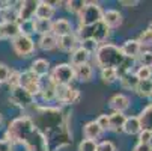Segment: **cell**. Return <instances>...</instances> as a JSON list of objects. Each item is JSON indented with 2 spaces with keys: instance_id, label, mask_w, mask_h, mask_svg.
<instances>
[{
  "instance_id": "obj_36",
  "label": "cell",
  "mask_w": 152,
  "mask_h": 151,
  "mask_svg": "<svg viewBox=\"0 0 152 151\" xmlns=\"http://www.w3.org/2000/svg\"><path fill=\"white\" fill-rule=\"evenodd\" d=\"M139 62H140V67H148V68H152V52H142L139 55Z\"/></svg>"
},
{
  "instance_id": "obj_45",
  "label": "cell",
  "mask_w": 152,
  "mask_h": 151,
  "mask_svg": "<svg viewBox=\"0 0 152 151\" xmlns=\"http://www.w3.org/2000/svg\"><path fill=\"white\" fill-rule=\"evenodd\" d=\"M133 151H152V144H140V142H137V145L134 147Z\"/></svg>"
},
{
  "instance_id": "obj_20",
  "label": "cell",
  "mask_w": 152,
  "mask_h": 151,
  "mask_svg": "<svg viewBox=\"0 0 152 151\" xmlns=\"http://www.w3.org/2000/svg\"><path fill=\"white\" fill-rule=\"evenodd\" d=\"M56 9L48 3V2H38V8H36V12H35V18H39V20H50L53 18Z\"/></svg>"
},
{
  "instance_id": "obj_44",
  "label": "cell",
  "mask_w": 152,
  "mask_h": 151,
  "mask_svg": "<svg viewBox=\"0 0 152 151\" xmlns=\"http://www.w3.org/2000/svg\"><path fill=\"white\" fill-rule=\"evenodd\" d=\"M0 151H14V147L9 141L6 139H0Z\"/></svg>"
},
{
  "instance_id": "obj_46",
  "label": "cell",
  "mask_w": 152,
  "mask_h": 151,
  "mask_svg": "<svg viewBox=\"0 0 152 151\" xmlns=\"http://www.w3.org/2000/svg\"><path fill=\"white\" fill-rule=\"evenodd\" d=\"M119 5H122L125 8H134V6L139 5V2H137V0H133V2H129V0H121Z\"/></svg>"
},
{
  "instance_id": "obj_9",
  "label": "cell",
  "mask_w": 152,
  "mask_h": 151,
  "mask_svg": "<svg viewBox=\"0 0 152 151\" xmlns=\"http://www.w3.org/2000/svg\"><path fill=\"white\" fill-rule=\"evenodd\" d=\"M20 86L23 89H26L30 95L36 97L41 94V89H42V83H41V79L38 76H35L32 71H24L21 73L20 76Z\"/></svg>"
},
{
  "instance_id": "obj_23",
  "label": "cell",
  "mask_w": 152,
  "mask_h": 151,
  "mask_svg": "<svg viewBox=\"0 0 152 151\" xmlns=\"http://www.w3.org/2000/svg\"><path fill=\"white\" fill-rule=\"evenodd\" d=\"M140 130H142V127H140L139 118H137V116H126L125 124H124V127H122V132H124L125 135L133 136V135H139Z\"/></svg>"
},
{
  "instance_id": "obj_35",
  "label": "cell",
  "mask_w": 152,
  "mask_h": 151,
  "mask_svg": "<svg viewBox=\"0 0 152 151\" xmlns=\"http://www.w3.org/2000/svg\"><path fill=\"white\" fill-rule=\"evenodd\" d=\"M80 97H81L80 89L72 88V86H71V89H69V92H68V97H66V101H65V104H66V106H69V104H75V103L80 101Z\"/></svg>"
},
{
  "instance_id": "obj_28",
  "label": "cell",
  "mask_w": 152,
  "mask_h": 151,
  "mask_svg": "<svg viewBox=\"0 0 152 151\" xmlns=\"http://www.w3.org/2000/svg\"><path fill=\"white\" fill-rule=\"evenodd\" d=\"M136 92L140 97L149 98L152 97V79L151 80H139V85L136 88Z\"/></svg>"
},
{
  "instance_id": "obj_17",
  "label": "cell",
  "mask_w": 152,
  "mask_h": 151,
  "mask_svg": "<svg viewBox=\"0 0 152 151\" xmlns=\"http://www.w3.org/2000/svg\"><path fill=\"white\" fill-rule=\"evenodd\" d=\"M29 71H32L35 76H38L41 79V77H44V76H47L50 73V62L47 59H42V57L41 59H35L32 62Z\"/></svg>"
},
{
  "instance_id": "obj_38",
  "label": "cell",
  "mask_w": 152,
  "mask_h": 151,
  "mask_svg": "<svg viewBox=\"0 0 152 151\" xmlns=\"http://www.w3.org/2000/svg\"><path fill=\"white\" fill-rule=\"evenodd\" d=\"M96 141H91V139H83L78 144V151H96Z\"/></svg>"
},
{
  "instance_id": "obj_18",
  "label": "cell",
  "mask_w": 152,
  "mask_h": 151,
  "mask_svg": "<svg viewBox=\"0 0 152 151\" xmlns=\"http://www.w3.org/2000/svg\"><path fill=\"white\" fill-rule=\"evenodd\" d=\"M104 132L101 130V127L96 124V121H89L86 122L84 127H83V135H84V139H91V141H96L101 138Z\"/></svg>"
},
{
  "instance_id": "obj_2",
  "label": "cell",
  "mask_w": 152,
  "mask_h": 151,
  "mask_svg": "<svg viewBox=\"0 0 152 151\" xmlns=\"http://www.w3.org/2000/svg\"><path fill=\"white\" fill-rule=\"evenodd\" d=\"M5 139L11 144H20L26 151H50L45 136L35 127L29 115L12 119L5 133Z\"/></svg>"
},
{
  "instance_id": "obj_50",
  "label": "cell",
  "mask_w": 152,
  "mask_h": 151,
  "mask_svg": "<svg viewBox=\"0 0 152 151\" xmlns=\"http://www.w3.org/2000/svg\"><path fill=\"white\" fill-rule=\"evenodd\" d=\"M0 39H2V30H0Z\"/></svg>"
},
{
  "instance_id": "obj_11",
  "label": "cell",
  "mask_w": 152,
  "mask_h": 151,
  "mask_svg": "<svg viewBox=\"0 0 152 151\" xmlns=\"http://www.w3.org/2000/svg\"><path fill=\"white\" fill-rule=\"evenodd\" d=\"M122 55L128 59H137L139 55L142 53V46H140V42L137 39H126L124 44L119 47Z\"/></svg>"
},
{
  "instance_id": "obj_37",
  "label": "cell",
  "mask_w": 152,
  "mask_h": 151,
  "mask_svg": "<svg viewBox=\"0 0 152 151\" xmlns=\"http://www.w3.org/2000/svg\"><path fill=\"white\" fill-rule=\"evenodd\" d=\"M134 74H136V77H137L139 80H151V79H152V68L139 67Z\"/></svg>"
},
{
  "instance_id": "obj_7",
  "label": "cell",
  "mask_w": 152,
  "mask_h": 151,
  "mask_svg": "<svg viewBox=\"0 0 152 151\" xmlns=\"http://www.w3.org/2000/svg\"><path fill=\"white\" fill-rule=\"evenodd\" d=\"M12 49L14 52L20 56V57H29L32 55H35L36 52V46H35V41L32 39V36L27 35H18L15 39H12Z\"/></svg>"
},
{
  "instance_id": "obj_19",
  "label": "cell",
  "mask_w": 152,
  "mask_h": 151,
  "mask_svg": "<svg viewBox=\"0 0 152 151\" xmlns=\"http://www.w3.org/2000/svg\"><path fill=\"white\" fill-rule=\"evenodd\" d=\"M74 76L80 82H91L94 77V68L91 63H83V65L74 67Z\"/></svg>"
},
{
  "instance_id": "obj_24",
  "label": "cell",
  "mask_w": 152,
  "mask_h": 151,
  "mask_svg": "<svg viewBox=\"0 0 152 151\" xmlns=\"http://www.w3.org/2000/svg\"><path fill=\"white\" fill-rule=\"evenodd\" d=\"M125 119L126 116L121 112H113L108 115V122H110V132H115V133H119L122 132V127L125 124Z\"/></svg>"
},
{
  "instance_id": "obj_3",
  "label": "cell",
  "mask_w": 152,
  "mask_h": 151,
  "mask_svg": "<svg viewBox=\"0 0 152 151\" xmlns=\"http://www.w3.org/2000/svg\"><path fill=\"white\" fill-rule=\"evenodd\" d=\"M95 65L98 68H116L118 76H124L125 73H131L134 67V59H128L122 55L121 49L115 44H101L94 55Z\"/></svg>"
},
{
  "instance_id": "obj_31",
  "label": "cell",
  "mask_w": 152,
  "mask_h": 151,
  "mask_svg": "<svg viewBox=\"0 0 152 151\" xmlns=\"http://www.w3.org/2000/svg\"><path fill=\"white\" fill-rule=\"evenodd\" d=\"M65 5H66L68 12L78 15V14L81 12V9L86 6V2H83V0H69V2H66Z\"/></svg>"
},
{
  "instance_id": "obj_48",
  "label": "cell",
  "mask_w": 152,
  "mask_h": 151,
  "mask_svg": "<svg viewBox=\"0 0 152 151\" xmlns=\"http://www.w3.org/2000/svg\"><path fill=\"white\" fill-rule=\"evenodd\" d=\"M148 29H149V30L152 32V21H151V23H149V27H148Z\"/></svg>"
},
{
  "instance_id": "obj_21",
  "label": "cell",
  "mask_w": 152,
  "mask_h": 151,
  "mask_svg": "<svg viewBox=\"0 0 152 151\" xmlns=\"http://www.w3.org/2000/svg\"><path fill=\"white\" fill-rule=\"evenodd\" d=\"M0 30H2V38H6L11 41L15 39L18 35H21L18 23H0Z\"/></svg>"
},
{
  "instance_id": "obj_26",
  "label": "cell",
  "mask_w": 152,
  "mask_h": 151,
  "mask_svg": "<svg viewBox=\"0 0 152 151\" xmlns=\"http://www.w3.org/2000/svg\"><path fill=\"white\" fill-rule=\"evenodd\" d=\"M32 26H33V33L38 35H47L51 33V21L50 20H39V18H33L32 20Z\"/></svg>"
},
{
  "instance_id": "obj_15",
  "label": "cell",
  "mask_w": 152,
  "mask_h": 151,
  "mask_svg": "<svg viewBox=\"0 0 152 151\" xmlns=\"http://www.w3.org/2000/svg\"><path fill=\"white\" fill-rule=\"evenodd\" d=\"M108 104H110V107L113 109V112L124 113L126 109H129V106H131V100H129V97L125 95V94H115L110 98Z\"/></svg>"
},
{
  "instance_id": "obj_30",
  "label": "cell",
  "mask_w": 152,
  "mask_h": 151,
  "mask_svg": "<svg viewBox=\"0 0 152 151\" xmlns=\"http://www.w3.org/2000/svg\"><path fill=\"white\" fill-rule=\"evenodd\" d=\"M0 15L3 18L2 23H18V9L14 8V6L8 8L3 12H0Z\"/></svg>"
},
{
  "instance_id": "obj_27",
  "label": "cell",
  "mask_w": 152,
  "mask_h": 151,
  "mask_svg": "<svg viewBox=\"0 0 152 151\" xmlns=\"http://www.w3.org/2000/svg\"><path fill=\"white\" fill-rule=\"evenodd\" d=\"M119 80H121V86H122V88L124 89H128V91H136L137 85H139V79L136 77L134 71L125 73L124 76L119 77Z\"/></svg>"
},
{
  "instance_id": "obj_14",
  "label": "cell",
  "mask_w": 152,
  "mask_h": 151,
  "mask_svg": "<svg viewBox=\"0 0 152 151\" xmlns=\"http://www.w3.org/2000/svg\"><path fill=\"white\" fill-rule=\"evenodd\" d=\"M78 47V39L75 36V33H69V35H65V36H59L57 38V47L59 50L65 52V53H71L72 50H75Z\"/></svg>"
},
{
  "instance_id": "obj_42",
  "label": "cell",
  "mask_w": 152,
  "mask_h": 151,
  "mask_svg": "<svg viewBox=\"0 0 152 151\" xmlns=\"http://www.w3.org/2000/svg\"><path fill=\"white\" fill-rule=\"evenodd\" d=\"M9 74H11V70L6 63H0V85L2 83H6L8 79H9Z\"/></svg>"
},
{
  "instance_id": "obj_33",
  "label": "cell",
  "mask_w": 152,
  "mask_h": 151,
  "mask_svg": "<svg viewBox=\"0 0 152 151\" xmlns=\"http://www.w3.org/2000/svg\"><path fill=\"white\" fill-rule=\"evenodd\" d=\"M39 95L44 98V101H47V103L53 101V100H54V85H51V83L48 82L47 86H42Z\"/></svg>"
},
{
  "instance_id": "obj_8",
  "label": "cell",
  "mask_w": 152,
  "mask_h": 151,
  "mask_svg": "<svg viewBox=\"0 0 152 151\" xmlns=\"http://www.w3.org/2000/svg\"><path fill=\"white\" fill-rule=\"evenodd\" d=\"M9 101L15 106H18L20 109H30L35 104V97L30 95L26 89H23L21 86H15L11 88V95H9Z\"/></svg>"
},
{
  "instance_id": "obj_43",
  "label": "cell",
  "mask_w": 152,
  "mask_h": 151,
  "mask_svg": "<svg viewBox=\"0 0 152 151\" xmlns=\"http://www.w3.org/2000/svg\"><path fill=\"white\" fill-rule=\"evenodd\" d=\"M139 142L140 144H151L152 142V132H149V130H140V133H139Z\"/></svg>"
},
{
  "instance_id": "obj_47",
  "label": "cell",
  "mask_w": 152,
  "mask_h": 151,
  "mask_svg": "<svg viewBox=\"0 0 152 151\" xmlns=\"http://www.w3.org/2000/svg\"><path fill=\"white\" fill-rule=\"evenodd\" d=\"M12 6V3L11 2H6V0H0V12H3V11H6L8 8H11Z\"/></svg>"
},
{
  "instance_id": "obj_22",
  "label": "cell",
  "mask_w": 152,
  "mask_h": 151,
  "mask_svg": "<svg viewBox=\"0 0 152 151\" xmlns=\"http://www.w3.org/2000/svg\"><path fill=\"white\" fill-rule=\"evenodd\" d=\"M137 118H139V122H140L142 130H149V132H152V103L145 107Z\"/></svg>"
},
{
  "instance_id": "obj_16",
  "label": "cell",
  "mask_w": 152,
  "mask_h": 151,
  "mask_svg": "<svg viewBox=\"0 0 152 151\" xmlns=\"http://www.w3.org/2000/svg\"><path fill=\"white\" fill-rule=\"evenodd\" d=\"M89 59H91V55L83 47L78 46L69 55V65L71 67H78V65H83V63H89Z\"/></svg>"
},
{
  "instance_id": "obj_25",
  "label": "cell",
  "mask_w": 152,
  "mask_h": 151,
  "mask_svg": "<svg viewBox=\"0 0 152 151\" xmlns=\"http://www.w3.org/2000/svg\"><path fill=\"white\" fill-rule=\"evenodd\" d=\"M38 47L44 52H50V50H54L57 47V38L53 35V33H47V35H42L39 36V41H38Z\"/></svg>"
},
{
  "instance_id": "obj_39",
  "label": "cell",
  "mask_w": 152,
  "mask_h": 151,
  "mask_svg": "<svg viewBox=\"0 0 152 151\" xmlns=\"http://www.w3.org/2000/svg\"><path fill=\"white\" fill-rule=\"evenodd\" d=\"M20 76L21 73L17 71V70H11V74H9V79H8V85L9 88H15V86H20Z\"/></svg>"
},
{
  "instance_id": "obj_1",
  "label": "cell",
  "mask_w": 152,
  "mask_h": 151,
  "mask_svg": "<svg viewBox=\"0 0 152 151\" xmlns=\"http://www.w3.org/2000/svg\"><path fill=\"white\" fill-rule=\"evenodd\" d=\"M30 109L35 110V118H30L35 127L45 136L48 150L57 151L71 144L72 133L69 128V113L63 107L33 104Z\"/></svg>"
},
{
  "instance_id": "obj_41",
  "label": "cell",
  "mask_w": 152,
  "mask_h": 151,
  "mask_svg": "<svg viewBox=\"0 0 152 151\" xmlns=\"http://www.w3.org/2000/svg\"><path fill=\"white\" fill-rule=\"evenodd\" d=\"M96 124L101 127V130H102V132L110 130V122H108V115H105V113H101V115L96 118Z\"/></svg>"
},
{
  "instance_id": "obj_4",
  "label": "cell",
  "mask_w": 152,
  "mask_h": 151,
  "mask_svg": "<svg viewBox=\"0 0 152 151\" xmlns=\"http://www.w3.org/2000/svg\"><path fill=\"white\" fill-rule=\"evenodd\" d=\"M108 33H110V29H108L102 20L98 21V23L92 24V26H88V27H80L75 33L78 42L80 41H84V39H94L96 41L98 44H104V41L108 38Z\"/></svg>"
},
{
  "instance_id": "obj_32",
  "label": "cell",
  "mask_w": 152,
  "mask_h": 151,
  "mask_svg": "<svg viewBox=\"0 0 152 151\" xmlns=\"http://www.w3.org/2000/svg\"><path fill=\"white\" fill-rule=\"evenodd\" d=\"M78 44H80V47H83L89 55H95V52L101 46V44H98V42L94 41V39H84V41H80Z\"/></svg>"
},
{
  "instance_id": "obj_40",
  "label": "cell",
  "mask_w": 152,
  "mask_h": 151,
  "mask_svg": "<svg viewBox=\"0 0 152 151\" xmlns=\"http://www.w3.org/2000/svg\"><path fill=\"white\" fill-rule=\"evenodd\" d=\"M96 151H116V145L112 141H101L96 144Z\"/></svg>"
},
{
  "instance_id": "obj_6",
  "label": "cell",
  "mask_w": 152,
  "mask_h": 151,
  "mask_svg": "<svg viewBox=\"0 0 152 151\" xmlns=\"http://www.w3.org/2000/svg\"><path fill=\"white\" fill-rule=\"evenodd\" d=\"M74 79V67H71L69 63H57L50 74L48 82L51 85H71Z\"/></svg>"
},
{
  "instance_id": "obj_49",
  "label": "cell",
  "mask_w": 152,
  "mask_h": 151,
  "mask_svg": "<svg viewBox=\"0 0 152 151\" xmlns=\"http://www.w3.org/2000/svg\"><path fill=\"white\" fill-rule=\"evenodd\" d=\"M2 122H3V118H2V115H0V127H2Z\"/></svg>"
},
{
  "instance_id": "obj_13",
  "label": "cell",
  "mask_w": 152,
  "mask_h": 151,
  "mask_svg": "<svg viewBox=\"0 0 152 151\" xmlns=\"http://www.w3.org/2000/svg\"><path fill=\"white\" fill-rule=\"evenodd\" d=\"M124 17L119 11L116 9H107L102 11V23L108 27V29H116L122 24Z\"/></svg>"
},
{
  "instance_id": "obj_12",
  "label": "cell",
  "mask_w": 152,
  "mask_h": 151,
  "mask_svg": "<svg viewBox=\"0 0 152 151\" xmlns=\"http://www.w3.org/2000/svg\"><path fill=\"white\" fill-rule=\"evenodd\" d=\"M51 33L59 38V36H65V35H69L72 33V23L66 18H59L51 21Z\"/></svg>"
},
{
  "instance_id": "obj_34",
  "label": "cell",
  "mask_w": 152,
  "mask_h": 151,
  "mask_svg": "<svg viewBox=\"0 0 152 151\" xmlns=\"http://www.w3.org/2000/svg\"><path fill=\"white\" fill-rule=\"evenodd\" d=\"M137 41L140 42L142 47H152V32H151L149 29L143 30V32L139 35V39H137Z\"/></svg>"
},
{
  "instance_id": "obj_5",
  "label": "cell",
  "mask_w": 152,
  "mask_h": 151,
  "mask_svg": "<svg viewBox=\"0 0 152 151\" xmlns=\"http://www.w3.org/2000/svg\"><path fill=\"white\" fill-rule=\"evenodd\" d=\"M101 20H102V8L99 6V3L86 2V6L78 14V24H80V27L92 26V24L98 23V21H101Z\"/></svg>"
},
{
  "instance_id": "obj_29",
  "label": "cell",
  "mask_w": 152,
  "mask_h": 151,
  "mask_svg": "<svg viewBox=\"0 0 152 151\" xmlns=\"http://www.w3.org/2000/svg\"><path fill=\"white\" fill-rule=\"evenodd\" d=\"M101 79L107 85H112V83L118 82L119 80V76H118L116 68H102L101 70Z\"/></svg>"
},
{
  "instance_id": "obj_10",
  "label": "cell",
  "mask_w": 152,
  "mask_h": 151,
  "mask_svg": "<svg viewBox=\"0 0 152 151\" xmlns=\"http://www.w3.org/2000/svg\"><path fill=\"white\" fill-rule=\"evenodd\" d=\"M18 5H20V6H17L18 23H21V21H32L35 18L38 2H35V0H24V2H20Z\"/></svg>"
}]
</instances>
